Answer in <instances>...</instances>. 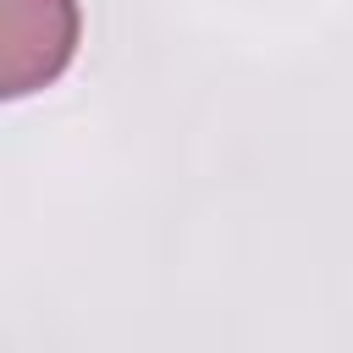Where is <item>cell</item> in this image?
I'll list each match as a JSON object with an SVG mask.
<instances>
[{
	"label": "cell",
	"mask_w": 353,
	"mask_h": 353,
	"mask_svg": "<svg viewBox=\"0 0 353 353\" xmlns=\"http://www.w3.org/2000/svg\"><path fill=\"white\" fill-rule=\"evenodd\" d=\"M77 0H0V94L28 99L50 88L77 55Z\"/></svg>",
	"instance_id": "6da1fadb"
}]
</instances>
